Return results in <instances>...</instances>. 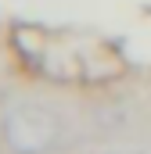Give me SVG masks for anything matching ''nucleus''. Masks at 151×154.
Listing matches in <instances>:
<instances>
[{
	"label": "nucleus",
	"mask_w": 151,
	"mask_h": 154,
	"mask_svg": "<svg viewBox=\"0 0 151 154\" xmlns=\"http://www.w3.org/2000/svg\"><path fill=\"white\" fill-rule=\"evenodd\" d=\"M61 136V125L54 111L40 108V104H25L14 108L4 118V140L14 154H47Z\"/></svg>",
	"instance_id": "1"
}]
</instances>
